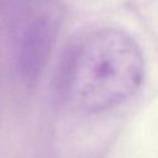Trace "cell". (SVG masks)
Here are the masks:
<instances>
[{
  "instance_id": "cell-2",
  "label": "cell",
  "mask_w": 158,
  "mask_h": 158,
  "mask_svg": "<svg viewBox=\"0 0 158 158\" xmlns=\"http://www.w3.org/2000/svg\"><path fill=\"white\" fill-rule=\"evenodd\" d=\"M60 12L54 6L35 11L23 25L17 42V69L26 85L41 78L56 44L60 28Z\"/></svg>"
},
{
  "instance_id": "cell-1",
  "label": "cell",
  "mask_w": 158,
  "mask_h": 158,
  "mask_svg": "<svg viewBox=\"0 0 158 158\" xmlns=\"http://www.w3.org/2000/svg\"><path fill=\"white\" fill-rule=\"evenodd\" d=\"M146 60L137 41L118 27H101L84 37L63 72L69 101L85 114L110 111L141 88Z\"/></svg>"
}]
</instances>
